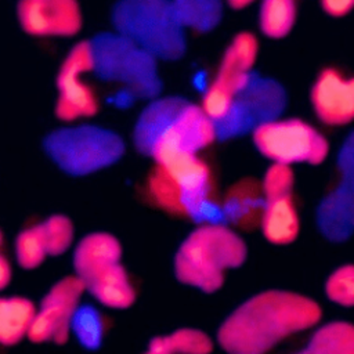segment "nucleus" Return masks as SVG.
Returning a JSON list of instances; mask_svg holds the SVG:
<instances>
[{
  "mask_svg": "<svg viewBox=\"0 0 354 354\" xmlns=\"http://www.w3.org/2000/svg\"><path fill=\"white\" fill-rule=\"evenodd\" d=\"M321 307L310 297L268 290L236 307L221 324L217 342L227 354H266L285 337L314 326Z\"/></svg>",
  "mask_w": 354,
  "mask_h": 354,
  "instance_id": "f257e3e1",
  "label": "nucleus"
},
{
  "mask_svg": "<svg viewBox=\"0 0 354 354\" xmlns=\"http://www.w3.org/2000/svg\"><path fill=\"white\" fill-rule=\"evenodd\" d=\"M216 138V124L203 108L177 95L153 98L140 113L133 131L137 151L156 163L198 155Z\"/></svg>",
  "mask_w": 354,
  "mask_h": 354,
  "instance_id": "f03ea898",
  "label": "nucleus"
},
{
  "mask_svg": "<svg viewBox=\"0 0 354 354\" xmlns=\"http://www.w3.org/2000/svg\"><path fill=\"white\" fill-rule=\"evenodd\" d=\"M148 192L170 214L201 224L220 223L217 214H221V206L214 199L213 176L198 155H180L156 163L148 180Z\"/></svg>",
  "mask_w": 354,
  "mask_h": 354,
  "instance_id": "7ed1b4c3",
  "label": "nucleus"
},
{
  "mask_svg": "<svg viewBox=\"0 0 354 354\" xmlns=\"http://www.w3.org/2000/svg\"><path fill=\"white\" fill-rule=\"evenodd\" d=\"M248 254L245 241L227 224H199L178 246L173 268L176 278L205 293L218 290L225 272L239 267Z\"/></svg>",
  "mask_w": 354,
  "mask_h": 354,
  "instance_id": "20e7f679",
  "label": "nucleus"
},
{
  "mask_svg": "<svg viewBox=\"0 0 354 354\" xmlns=\"http://www.w3.org/2000/svg\"><path fill=\"white\" fill-rule=\"evenodd\" d=\"M115 30L156 59L174 61L184 55L187 43L171 0H119L112 8Z\"/></svg>",
  "mask_w": 354,
  "mask_h": 354,
  "instance_id": "39448f33",
  "label": "nucleus"
},
{
  "mask_svg": "<svg viewBox=\"0 0 354 354\" xmlns=\"http://www.w3.org/2000/svg\"><path fill=\"white\" fill-rule=\"evenodd\" d=\"M94 73L108 82H120L138 98H156L162 91L158 59L118 32L100 33L90 40Z\"/></svg>",
  "mask_w": 354,
  "mask_h": 354,
  "instance_id": "423d86ee",
  "label": "nucleus"
},
{
  "mask_svg": "<svg viewBox=\"0 0 354 354\" xmlns=\"http://www.w3.org/2000/svg\"><path fill=\"white\" fill-rule=\"evenodd\" d=\"M48 158L71 176H86L116 163L124 153V142L115 131L80 124L51 131L44 138Z\"/></svg>",
  "mask_w": 354,
  "mask_h": 354,
  "instance_id": "0eeeda50",
  "label": "nucleus"
},
{
  "mask_svg": "<svg viewBox=\"0 0 354 354\" xmlns=\"http://www.w3.org/2000/svg\"><path fill=\"white\" fill-rule=\"evenodd\" d=\"M256 149L271 163L318 166L329 155L328 138L300 118H275L253 129Z\"/></svg>",
  "mask_w": 354,
  "mask_h": 354,
  "instance_id": "6e6552de",
  "label": "nucleus"
},
{
  "mask_svg": "<svg viewBox=\"0 0 354 354\" xmlns=\"http://www.w3.org/2000/svg\"><path fill=\"white\" fill-rule=\"evenodd\" d=\"M257 55L259 40L252 32H239L232 37L201 104L213 122L221 120L230 112L236 95L253 76Z\"/></svg>",
  "mask_w": 354,
  "mask_h": 354,
  "instance_id": "1a4fd4ad",
  "label": "nucleus"
},
{
  "mask_svg": "<svg viewBox=\"0 0 354 354\" xmlns=\"http://www.w3.org/2000/svg\"><path fill=\"white\" fill-rule=\"evenodd\" d=\"M295 171L292 166L271 163L261 180L264 207L260 228L274 245L293 242L300 231V217L293 198Z\"/></svg>",
  "mask_w": 354,
  "mask_h": 354,
  "instance_id": "9d476101",
  "label": "nucleus"
},
{
  "mask_svg": "<svg viewBox=\"0 0 354 354\" xmlns=\"http://www.w3.org/2000/svg\"><path fill=\"white\" fill-rule=\"evenodd\" d=\"M286 104V94L279 83L263 79L253 73L246 87L236 95L230 112L216 124L217 138L225 140L259 124L279 118Z\"/></svg>",
  "mask_w": 354,
  "mask_h": 354,
  "instance_id": "9b49d317",
  "label": "nucleus"
},
{
  "mask_svg": "<svg viewBox=\"0 0 354 354\" xmlns=\"http://www.w3.org/2000/svg\"><path fill=\"white\" fill-rule=\"evenodd\" d=\"M317 224L333 242L346 241L354 232V131L339 151L337 180L319 202Z\"/></svg>",
  "mask_w": 354,
  "mask_h": 354,
  "instance_id": "f8f14e48",
  "label": "nucleus"
},
{
  "mask_svg": "<svg viewBox=\"0 0 354 354\" xmlns=\"http://www.w3.org/2000/svg\"><path fill=\"white\" fill-rule=\"evenodd\" d=\"M94 71L93 51L90 40L76 43L57 73V104L58 119L72 122L79 118H88L97 113L98 100L94 90L82 80V76Z\"/></svg>",
  "mask_w": 354,
  "mask_h": 354,
  "instance_id": "ddd939ff",
  "label": "nucleus"
},
{
  "mask_svg": "<svg viewBox=\"0 0 354 354\" xmlns=\"http://www.w3.org/2000/svg\"><path fill=\"white\" fill-rule=\"evenodd\" d=\"M84 292V283L76 275L57 281L37 306L28 339L33 343L65 344L71 336V321Z\"/></svg>",
  "mask_w": 354,
  "mask_h": 354,
  "instance_id": "4468645a",
  "label": "nucleus"
},
{
  "mask_svg": "<svg viewBox=\"0 0 354 354\" xmlns=\"http://www.w3.org/2000/svg\"><path fill=\"white\" fill-rule=\"evenodd\" d=\"M310 102L317 119L332 127L354 122V75L328 66L315 77L310 88Z\"/></svg>",
  "mask_w": 354,
  "mask_h": 354,
  "instance_id": "2eb2a0df",
  "label": "nucleus"
},
{
  "mask_svg": "<svg viewBox=\"0 0 354 354\" xmlns=\"http://www.w3.org/2000/svg\"><path fill=\"white\" fill-rule=\"evenodd\" d=\"M17 17L32 36H75L83 25L77 0H19Z\"/></svg>",
  "mask_w": 354,
  "mask_h": 354,
  "instance_id": "dca6fc26",
  "label": "nucleus"
},
{
  "mask_svg": "<svg viewBox=\"0 0 354 354\" xmlns=\"http://www.w3.org/2000/svg\"><path fill=\"white\" fill-rule=\"evenodd\" d=\"M122 246L108 232H91L83 236L73 250L75 275L86 283L93 277L120 263Z\"/></svg>",
  "mask_w": 354,
  "mask_h": 354,
  "instance_id": "f3484780",
  "label": "nucleus"
},
{
  "mask_svg": "<svg viewBox=\"0 0 354 354\" xmlns=\"http://www.w3.org/2000/svg\"><path fill=\"white\" fill-rule=\"evenodd\" d=\"M264 207L261 183L242 180L232 185L221 203L223 218L241 230L260 227Z\"/></svg>",
  "mask_w": 354,
  "mask_h": 354,
  "instance_id": "a211bd4d",
  "label": "nucleus"
},
{
  "mask_svg": "<svg viewBox=\"0 0 354 354\" xmlns=\"http://www.w3.org/2000/svg\"><path fill=\"white\" fill-rule=\"evenodd\" d=\"M84 288L98 303L109 308H129L136 300L134 286L122 263L93 277Z\"/></svg>",
  "mask_w": 354,
  "mask_h": 354,
  "instance_id": "6ab92c4d",
  "label": "nucleus"
},
{
  "mask_svg": "<svg viewBox=\"0 0 354 354\" xmlns=\"http://www.w3.org/2000/svg\"><path fill=\"white\" fill-rule=\"evenodd\" d=\"M36 306L24 296L0 297V344L14 346L28 337Z\"/></svg>",
  "mask_w": 354,
  "mask_h": 354,
  "instance_id": "aec40b11",
  "label": "nucleus"
},
{
  "mask_svg": "<svg viewBox=\"0 0 354 354\" xmlns=\"http://www.w3.org/2000/svg\"><path fill=\"white\" fill-rule=\"evenodd\" d=\"M212 350L213 342L205 332L181 328L151 339L144 354H210Z\"/></svg>",
  "mask_w": 354,
  "mask_h": 354,
  "instance_id": "412c9836",
  "label": "nucleus"
},
{
  "mask_svg": "<svg viewBox=\"0 0 354 354\" xmlns=\"http://www.w3.org/2000/svg\"><path fill=\"white\" fill-rule=\"evenodd\" d=\"M295 354H354V325L329 322L315 330L308 344Z\"/></svg>",
  "mask_w": 354,
  "mask_h": 354,
  "instance_id": "4be33fe9",
  "label": "nucleus"
},
{
  "mask_svg": "<svg viewBox=\"0 0 354 354\" xmlns=\"http://www.w3.org/2000/svg\"><path fill=\"white\" fill-rule=\"evenodd\" d=\"M297 17L296 0H260L259 26L264 36L282 39L290 33Z\"/></svg>",
  "mask_w": 354,
  "mask_h": 354,
  "instance_id": "5701e85b",
  "label": "nucleus"
},
{
  "mask_svg": "<svg viewBox=\"0 0 354 354\" xmlns=\"http://www.w3.org/2000/svg\"><path fill=\"white\" fill-rule=\"evenodd\" d=\"M171 4L181 26L198 32L213 29L223 14L220 0H171Z\"/></svg>",
  "mask_w": 354,
  "mask_h": 354,
  "instance_id": "b1692460",
  "label": "nucleus"
},
{
  "mask_svg": "<svg viewBox=\"0 0 354 354\" xmlns=\"http://www.w3.org/2000/svg\"><path fill=\"white\" fill-rule=\"evenodd\" d=\"M105 318L101 311L88 303H80L71 321V333L86 350H97L105 337Z\"/></svg>",
  "mask_w": 354,
  "mask_h": 354,
  "instance_id": "393cba45",
  "label": "nucleus"
},
{
  "mask_svg": "<svg viewBox=\"0 0 354 354\" xmlns=\"http://www.w3.org/2000/svg\"><path fill=\"white\" fill-rule=\"evenodd\" d=\"M39 227L48 256H59L71 248L75 228L73 223L66 216L53 214L40 223Z\"/></svg>",
  "mask_w": 354,
  "mask_h": 354,
  "instance_id": "a878e982",
  "label": "nucleus"
},
{
  "mask_svg": "<svg viewBox=\"0 0 354 354\" xmlns=\"http://www.w3.org/2000/svg\"><path fill=\"white\" fill-rule=\"evenodd\" d=\"M47 249L39 224L21 231L15 239V257L21 268L35 270L47 257Z\"/></svg>",
  "mask_w": 354,
  "mask_h": 354,
  "instance_id": "bb28decb",
  "label": "nucleus"
},
{
  "mask_svg": "<svg viewBox=\"0 0 354 354\" xmlns=\"http://www.w3.org/2000/svg\"><path fill=\"white\" fill-rule=\"evenodd\" d=\"M325 290L333 303L346 307L354 306V266H343L332 272Z\"/></svg>",
  "mask_w": 354,
  "mask_h": 354,
  "instance_id": "cd10ccee",
  "label": "nucleus"
},
{
  "mask_svg": "<svg viewBox=\"0 0 354 354\" xmlns=\"http://www.w3.org/2000/svg\"><path fill=\"white\" fill-rule=\"evenodd\" d=\"M321 8L329 17L342 18L354 10V0H319Z\"/></svg>",
  "mask_w": 354,
  "mask_h": 354,
  "instance_id": "c85d7f7f",
  "label": "nucleus"
},
{
  "mask_svg": "<svg viewBox=\"0 0 354 354\" xmlns=\"http://www.w3.org/2000/svg\"><path fill=\"white\" fill-rule=\"evenodd\" d=\"M11 275H12V271H11L10 261L0 252V290H3L10 283Z\"/></svg>",
  "mask_w": 354,
  "mask_h": 354,
  "instance_id": "c756f323",
  "label": "nucleus"
},
{
  "mask_svg": "<svg viewBox=\"0 0 354 354\" xmlns=\"http://www.w3.org/2000/svg\"><path fill=\"white\" fill-rule=\"evenodd\" d=\"M256 0H227L228 6L234 10H243L246 7H249L252 3H254Z\"/></svg>",
  "mask_w": 354,
  "mask_h": 354,
  "instance_id": "7c9ffc66",
  "label": "nucleus"
},
{
  "mask_svg": "<svg viewBox=\"0 0 354 354\" xmlns=\"http://www.w3.org/2000/svg\"><path fill=\"white\" fill-rule=\"evenodd\" d=\"M1 246H3V232L0 230V249H1Z\"/></svg>",
  "mask_w": 354,
  "mask_h": 354,
  "instance_id": "2f4dec72",
  "label": "nucleus"
}]
</instances>
